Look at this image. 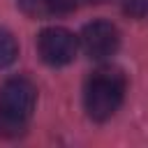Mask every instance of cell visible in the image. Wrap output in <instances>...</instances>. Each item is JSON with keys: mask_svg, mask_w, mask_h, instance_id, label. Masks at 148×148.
<instances>
[{"mask_svg": "<svg viewBox=\"0 0 148 148\" xmlns=\"http://www.w3.org/2000/svg\"><path fill=\"white\" fill-rule=\"evenodd\" d=\"M37 104V88L25 76H12L0 86V136L16 139L28 130Z\"/></svg>", "mask_w": 148, "mask_h": 148, "instance_id": "6da1fadb", "label": "cell"}, {"mask_svg": "<svg viewBox=\"0 0 148 148\" xmlns=\"http://www.w3.org/2000/svg\"><path fill=\"white\" fill-rule=\"evenodd\" d=\"M125 97V76L116 69H97L86 81L83 106L88 116L97 123L109 120L123 104Z\"/></svg>", "mask_w": 148, "mask_h": 148, "instance_id": "7a4b0ae2", "label": "cell"}, {"mask_svg": "<svg viewBox=\"0 0 148 148\" xmlns=\"http://www.w3.org/2000/svg\"><path fill=\"white\" fill-rule=\"evenodd\" d=\"M76 51H79V37H74V32H69L67 28L60 25L44 28L37 37V53L51 67L69 65L76 58Z\"/></svg>", "mask_w": 148, "mask_h": 148, "instance_id": "3957f363", "label": "cell"}, {"mask_svg": "<svg viewBox=\"0 0 148 148\" xmlns=\"http://www.w3.org/2000/svg\"><path fill=\"white\" fill-rule=\"evenodd\" d=\"M79 46L90 60H106L120 46V32L109 21H92L79 35Z\"/></svg>", "mask_w": 148, "mask_h": 148, "instance_id": "277c9868", "label": "cell"}, {"mask_svg": "<svg viewBox=\"0 0 148 148\" xmlns=\"http://www.w3.org/2000/svg\"><path fill=\"white\" fill-rule=\"evenodd\" d=\"M18 56V44L14 39V35L5 28H0V69L9 67Z\"/></svg>", "mask_w": 148, "mask_h": 148, "instance_id": "5b68a950", "label": "cell"}, {"mask_svg": "<svg viewBox=\"0 0 148 148\" xmlns=\"http://www.w3.org/2000/svg\"><path fill=\"white\" fill-rule=\"evenodd\" d=\"M120 5L130 18H146L148 16V0H120Z\"/></svg>", "mask_w": 148, "mask_h": 148, "instance_id": "8992f818", "label": "cell"}, {"mask_svg": "<svg viewBox=\"0 0 148 148\" xmlns=\"http://www.w3.org/2000/svg\"><path fill=\"white\" fill-rule=\"evenodd\" d=\"M44 7H46V14H56V16H62V14H69L76 9L79 0H42Z\"/></svg>", "mask_w": 148, "mask_h": 148, "instance_id": "52a82bcc", "label": "cell"}, {"mask_svg": "<svg viewBox=\"0 0 148 148\" xmlns=\"http://www.w3.org/2000/svg\"><path fill=\"white\" fill-rule=\"evenodd\" d=\"M86 2H90V5H99V2H106V0H86Z\"/></svg>", "mask_w": 148, "mask_h": 148, "instance_id": "ba28073f", "label": "cell"}]
</instances>
